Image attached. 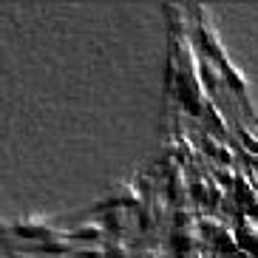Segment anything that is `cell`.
<instances>
[{"label":"cell","instance_id":"e0dca14e","mask_svg":"<svg viewBox=\"0 0 258 258\" xmlns=\"http://www.w3.org/2000/svg\"><path fill=\"white\" fill-rule=\"evenodd\" d=\"M134 258H167V252L156 241H139L134 247Z\"/></svg>","mask_w":258,"mask_h":258},{"label":"cell","instance_id":"ba28073f","mask_svg":"<svg viewBox=\"0 0 258 258\" xmlns=\"http://www.w3.org/2000/svg\"><path fill=\"white\" fill-rule=\"evenodd\" d=\"M37 250L46 252V255H51V258H62V255H74V252H77V244L71 241L66 233H60V235H51V238H46V241H40Z\"/></svg>","mask_w":258,"mask_h":258},{"label":"cell","instance_id":"4fadbf2b","mask_svg":"<svg viewBox=\"0 0 258 258\" xmlns=\"http://www.w3.org/2000/svg\"><path fill=\"white\" fill-rule=\"evenodd\" d=\"M199 227V216L193 207H176L173 210V230H190Z\"/></svg>","mask_w":258,"mask_h":258},{"label":"cell","instance_id":"ffe728a7","mask_svg":"<svg viewBox=\"0 0 258 258\" xmlns=\"http://www.w3.org/2000/svg\"><path fill=\"white\" fill-rule=\"evenodd\" d=\"M77 258H108L105 244H77Z\"/></svg>","mask_w":258,"mask_h":258},{"label":"cell","instance_id":"7a4b0ae2","mask_svg":"<svg viewBox=\"0 0 258 258\" xmlns=\"http://www.w3.org/2000/svg\"><path fill=\"white\" fill-rule=\"evenodd\" d=\"M142 205H145L142 193H139L131 182H119V184H114V187L108 190V196L99 202V210H116V207H125V210L137 207L139 210Z\"/></svg>","mask_w":258,"mask_h":258},{"label":"cell","instance_id":"cb8c5ba5","mask_svg":"<svg viewBox=\"0 0 258 258\" xmlns=\"http://www.w3.org/2000/svg\"><path fill=\"white\" fill-rule=\"evenodd\" d=\"M62 258H77V255H62Z\"/></svg>","mask_w":258,"mask_h":258},{"label":"cell","instance_id":"603a6c76","mask_svg":"<svg viewBox=\"0 0 258 258\" xmlns=\"http://www.w3.org/2000/svg\"><path fill=\"white\" fill-rule=\"evenodd\" d=\"M182 258H205V250H193V252H187V255H182Z\"/></svg>","mask_w":258,"mask_h":258},{"label":"cell","instance_id":"7402d4cb","mask_svg":"<svg viewBox=\"0 0 258 258\" xmlns=\"http://www.w3.org/2000/svg\"><path fill=\"white\" fill-rule=\"evenodd\" d=\"M238 139H241V145H244V151L247 153H258V139H255V134H250V131L244 128V125H238Z\"/></svg>","mask_w":258,"mask_h":258},{"label":"cell","instance_id":"ac0fdd59","mask_svg":"<svg viewBox=\"0 0 258 258\" xmlns=\"http://www.w3.org/2000/svg\"><path fill=\"white\" fill-rule=\"evenodd\" d=\"M205 119L210 128H216L219 134H227V119L221 116V111L216 105H210V102H205Z\"/></svg>","mask_w":258,"mask_h":258},{"label":"cell","instance_id":"3957f363","mask_svg":"<svg viewBox=\"0 0 258 258\" xmlns=\"http://www.w3.org/2000/svg\"><path fill=\"white\" fill-rule=\"evenodd\" d=\"M167 199L176 207H190V202H193V179L187 176L184 167H176L173 173L167 176Z\"/></svg>","mask_w":258,"mask_h":258},{"label":"cell","instance_id":"277c9868","mask_svg":"<svg viewBox=\"0 0 258 258\" xmlns=\"http://www.w3.org/2000/svg\"><path fill=\"white\" fill-rule=\"evenodd\" d=\"M105 224H102V219H91V221H80L77 227H71L69 233V238L74 244H105L102 238H105Z\"/></svg>","mask_w":258,"mask_h":258},{"label":"cell","instance_id":"8fae6325","mask_svg":"<svg viewBox=\"0 0 258 258\" xmlns=\"http://www.w3.org/2000/svg\"><path fill=\"white\" fill-rule=\"evenodd\" d=\"M219 62H221V71H224V80H227V85L233 88L235 94H238V97H244V94H247V80L241 77V71L235 69L227 57H221Z\"/></svg>","mask_w":258,"mask_h":258},{"label":"cell","instance_id":"9a60e30c","mask_svg":"<svg viewBox=\"0 0 258 258\" xmlns=\"http://www.w3.org/2000/svg\"><path fill=\"white\" fill-rule=\"evenodd\" d=\"M213 179L221 184V187H230V190H235V182H238V173H235L233 167H227V165H216L213 167Z\"/></svg>","mask_w":258,"mask_h":258},{"label":"cell","instance_id":"52a82bcc","mask_svg":"<svg viewBox=\"0 0 258 258\" xmlns=\"http://www.w3.org/2000/svg\"><path fill=\"white\" fill-rule=\"evenodd\" d=\"M102 224H105V230L111 233V238H122V235L128 233V227L134 224V219H131V210H125V207H116V210H108V213H105Z\"/></svg>","mask_w":258,"mask_h":258},{"label":"cell","instance_id":"7c38bea8","mask_svg":"<svg viewBox=\"0 0 258 258\" xmlns=\"http://www.w3.org/2000/svg\"><path fill=\"white\" fill-rule=\"evenodd\" d=\"M199 40H202V46L207 48V57H213V60H221V57H224L221 48H219V37H216V31H213L207 23H199Z\"/></svg>","mask_w":258,"mask_h":258},{"label":"cell","instance_id":"8992f818","mask_svg":"<svg viewBox=\"0 0 258 258\" xmlns=\"http://www.w3.org/2000/svg\"><path fill=\"white\" fill-rule=\"evenodd\" d=\"M207 244H213V247H216V252H224V255H233V252H238L241 250V241H238V233H235L233 227H230L227 221H224V224H221L219 230H216V235H213L210 241Z\"/></svg>","mask_w":258,"mask_h":258},{"label":"cell","instance_id":"d6986e66","mask_svg":"<svg viewBox=\"0 0 258 258\" xmlns=\"http://www.w3.org/2000/svg\"><path fill=\"white\" fill-rule=\"evenodd\" d=\"M202 148H205V153L210 156V159H221V151H224V142H219V139L213 137L210 131H205V134H202Z\"/></svg>","mask_w":258,"mask_h":258},{"label":"cell","instance_id":"30bf717a","mask_svg":"<svg viewBox=\"0 0 258 258\" xmlns=\"http://www.w3.org/2000/svg\"><path fill=\"white\" fill-rule=\"evenodd\" d=\"M199 74H202V80H205L210 88H219L221 80H224L221 62H219V60H213V57H202V60H199Z\"/></svg>","mask_w":258,"mask_h":258},{"label":"cell","instance_id":"5bb4252c","mask_svg":"<svg viewBox=\"0 0 258 258\" xmlns=\"http://www.w3.org/2000/svg\"><path fill=\"white\" fill-rule=\"evenodd\" d=\"M193 202H196V205H210V187H207V173L193 176Z\"/></svg>","mask_w":258,"mask_h":258},{"label":"cell","instance_id":"2e32d148","mask_svg":"<svg viewBox=\"0 0 258 258\" xmlns=\"http://www.w3.org/2000/svg\"><path fill=\"white\" fill-rule=\"evenodd\" d=\"M105 252H108V258H134V250L128 247L125 238H108Z\"/></svg>","mask_w":258,"mask_h":258},{"label":"cell","instance_id":"6da1fadb","mask_svg":"<svg viewBox=\"0 0 258 258\" xmlns=\"http://www.w3.org/2000/svg\"><path fill=\"white\" fill-rule=\"evenodd\" d=\"M6 233L20 235V238H37L40 244L46 238H51V235H60V230L54 227L51 219H46V216H23V219H9Z\"/></svg>","mask_w":258,"mask_h":258},{"label":"cell","instance_id":"5b68a950","mask_svg":"<svg viewBox=\"0 0 258 258\" xmlns=\"http://www.w3.org/2000/svg\"><path fill=\"white\" fill-rule=\"evenodd\" d=\"M205 244V235H202V230L199 227H190V230H170V247L176 250V255L182 258L187 255V252L199 250Z\"/></svg>","mask_w":258,"mask_h":258},{"label":"cell","instance_id":"44dd1931","mask_svg":"<svg viewBox=\"0 0 258 258\" xmlns=\"http://www.w3.org/2000/svg\"><path fill=\"white\" fill-rule=\"evenodd\" d=\"M165 12H167L170 17H173V20H170V26H173L176 34H179V29L184 31V15H187V12H184L182 6H173V3H170V6H165Z\"/></svg>","mask_w":258,"mask_h":258},{"label":"cell","instance_id":"9c48e42d","mask_svg":"<svg viewBox=\"0 0 258 258\" xmlns=\"http://www.w3.org/2000/svg\"><path fill=\"white\" fill-rule=\"evenodd\" d=\"M238 241L258 255V219H252V216H241L238 219Z\"/></svg>","mask_w":258,"mask_h":258}]
</instances>
